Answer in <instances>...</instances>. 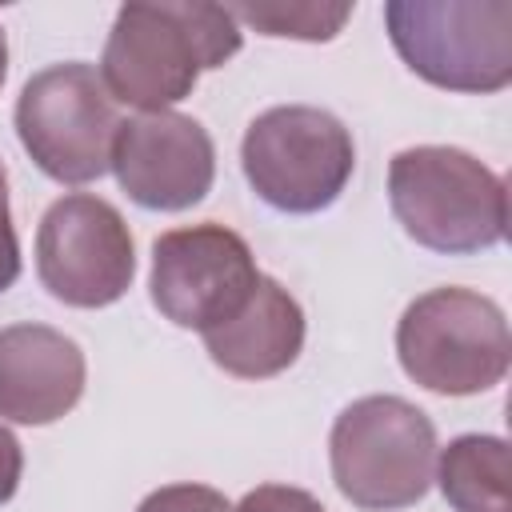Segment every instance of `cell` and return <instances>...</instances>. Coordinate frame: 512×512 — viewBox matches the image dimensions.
<instances>
[{
    "label": "cell",
    "mask_w": 512,
    "mask_h": 512,
    "mask_svg": "<svg viewBox=\"0 0 512 512\" xmlns=\"http://www.w3.org/2000/svg\"><path fill=\"white\" fill-rule=\"evenodd\" d=\"M244 44L224 4L168 0L124 4L100 52V80L116 104L136 112H172L192 96L200 72L228 64Z\"/></svg>",
    "instance_id": "1"
},
{
    "label": "cell",
    "mask_w": 512,
    "mask_h": 512,
    "mask_svg": "<svg viewBox=\"0 0 512 512\" xmlns=\"http://www.w3.org/2000/svg\"><path fill=\"white\" fill-rule=\"evenodd\" d=\"M388 204L400 228L428 252L472 256L508 232L504 180L464 148L416 144L388 164Z\"/></svg>",
    "instance_id": "2"
},
{
    "label": "cell",
    "mask_w": 512,
    "mask_h": 512,
    "mask_svg": "<svg viewBox=\"0 0 512 512\" xmlns=\"http://www.w3.org/2000/svg\"><path fill=\"white\" fill-rule=\"evenodd\" d=\"M436 428L404 396L352 400L328 436L340 496L360 512H400L428 496L436 476Z\"/></svg>",
    "instance_id": "3"
},
{
    "label": "cell",
    "mask_w": 512,
    "mask_h": 512,
    "mask_svg": "<svg viewBox=\"0 0 512 512\" xmlns=\"http://www.w3.org/2000/svg\"><path fill=\"white\" fill-rule=\"evenodd\" d=\"M384 28L396 56L432 88L488 96L512 84L508 0H388Z\"/></svg>",
    "instance_id": "4"
},
{
    "label": "cell",
    "mask_w": 512,
    "mask_h": 512,
    "mask_svg": "<svg viewBox=\"0 0 512 512\" xmlns=\"http://www.w3.org/2000/svg\"><path fill=\"white\" fill-rule=\"evenodd\" d=\"M396 356L408 380L436 396H476L504 380L512 336L504 308L472 288H432L396 324Z\"/></svg>",
    "instance_id": "5"
},
{
    "label": "cell",
    "mask_w": 512,
    "mask_h": 512,
    "mask_svg": "<svg viewBox=\"0 0 512 512\" xmlns=\"http://www.w3.org/2000/svg\"><path fill=\"white\" fill-rule=\"evenodd\" d=\"M252 192L288 216H312L340 200L356 172L352 132L324 108L280 104L260 112L240 140Z\"/></svg>",
    "instance_id": "6"
},
{
    "label": "cell",
    "mask_w": 512,
    "mask_h": 512,
    "mask_svg": "<svg viewBox=\"0 0 512 512\" xmlns=\"http://www.w3.org/2000/svg\"><path fill=\"white\" fill-rule=\"evenodd\" d=\"M116 100L84 60L40 68L16 100V136L32 164L68 188L92 184L112 168L120 132Z\"/></svg>",
    "instance_id": "7"
},
{
    "label": "cell",
    "mask_w": 512,
    "mask_h": 512,
    "mask_svg": "<svg viewBox=\"0 0 512 512\" xmlns=\"http://www.w3.org/2000/svg\"><path fill=\"white\" fill-rule=\"evenodd\" d=\"M36 276L68 308H108L136 276V244L124 216L92 196H60L36 228Z\"/></svg>",
    "instance_id": "8"
},
{
    "label": "cell",
    "mask_w": 512,
    "mask_h": 512,
    "mask_svg": "<svg viewBox=\"0 0 512 512\" xmlns=\"http://www.w3.org/2000/svg\"><path fill=\"white\" fill-rule=\"evenodd\" d=\"M260 268L248 240L216 220L172 228L152 244L148 292L176 328L208 332L224 324L256 288Z\"/></svg>",
    "instance_id": "9"
},
{
    "label": "cell",
    "mask_w": 512,
    "mask_h": 512,
    "mask_svg": "<svg viewBox=\"0 0 512 512\" xmlns=\"http://www.w3.org/2000/svg\"><path fill=\"white\" fill-rule=\"evenodd\" d=\"M112 172L140 208L184 212L212 192L216 144L184 112H140L116 132Z\"/></svg>",
    "instance_id": "10"
},
{
    "label": "cell",
    "mask_w": 512,
    "mask_h": 512,
    "mask_svg": "<svg viewBox=\"0 0 512 512\" xmlns=\"http://www.w3.org/2000/svg\"><path fill=\"white\" fill-rule=\"evenodd\" d=\"M88 364L72 336L48 324L0 328V420L44 428L84 396Z\"/></svg>",
    "instance_id": "11"
},
{
    "label": "cell",
    "mask_w": 512,
    "mask_h": 512,
    "mask_svg": "<svg viewBox=\"0 0 512 512\" xmlns=\"http://www.w3.org/2000/svg\"><path fill=\"white\" fill-rule=\"evenodd\" d=\"M216 368L236 380H268L296 364L304 348V308L296 296L260 272L248 300L216 328L200 332Z\"/></svg>",
    "instance_id": "12"
},
{
    "label": "cell",
    "mask_w": 512,
    "mask_h": 512,
    "mask_svg": "<svg viewBox=\"0 0 512 512\" xmlns=\"http://www.w3.org/2000/svg\"><path fill=\"white\" fill-rule=\"evenodd\" d=\"M432 480L452 512H512V456L504 436H456L436 452Z\"/></svg>",
    "instance_id": "13"
},
{
    "label": "cell",
    "mask_w": 512,
    "mask_h": 512,
    "mask_svg": "<svg viewBox=\"0 0 512 512\" xmlns=\"http://www.w3.org/2000/svg\"><path fill=\"white\" fill-rule=\"evenodd\" d=\"M236 24H248L264 36L288 40H336L340 28L352 20V4H312V0H272V4H224Z\"/></svg>",
    "instance_id": "14"
},
{
    "label": "cell",
    "mask_w": 512,
    "mask_h": 512,
    "mask_svg": "<svg viewBox=\"0 0 512 512\" xmlns=\"http://www.w3.org/2000/svg\"><path fill=\"white\" fill-rule=\"evenodd\" d=\"M136 512H232V504L208 484H164L148 492Z\"/></svg>",
    "instance_id": "15"
},
{
    "label": "cell",
    "mask_w": 512,
    "mask_h": 512,
    "mask_svg": "<svg viewBox=\"0 0 512 512\" xmlns=\"http://www.w3.org/2000/svg\"><path fill=\"white\" fill-rule=\"evenodd\" d=\"M232 512H324V504L312 492L292 484H260Z\"/></svg>",
    "instance_id": "16"
},
{
    "label": "cell",
    "mask_w": 512,
    "mask_h": 512,
    "mask_svg": "<svg viewBox=\"0 0 512 512\" xmlns=\"http://www.w3.org/2000/svg\"><path fill=\"white\" fill-rule=\"evenodd\" d=\"M20 280V240L8 208V172L0 164V292H8Z\"/></svg>",
    "instance_id": "17"
},
{
    "label": "cell",
    "mask_w": 512,
    "mask_h": 512,
    "mask_svg": "<svg viewBox=\"0 0 512 512\" xmlns=\"http://www.w3.org/2000/svg\"><path fill=\"white\" fill-rule=\"evenodd\" d=\"M20 476H24V452H20V440L0 424V504H8L20 488Z\"/></svg>",
    "instance_id": "18"
},
{
    "label": "cell",
    "mask_w": 512,
    "mask_h": 512,
    "mask_svg": "<svg viewBox=\"0 0 512 512\" xmlns=\"http://www.w3.org/2000/svg\"><path fill=\"white\" fill-rule=\"evenodd\" d=\"M4 80H8V36L0 28V88H4Z\"/></svg>",
    "instance_id": "19"
}]
</instances>
